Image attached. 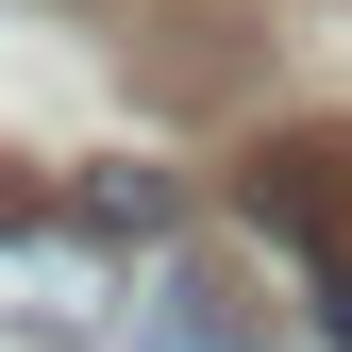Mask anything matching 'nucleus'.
I'll return each mask as SVG.
<instances>
[{
  "mask_svg": "<svg viewBox=\"0 0 352 352\" xmlns=\"http://www.w3.org/2000/svg\"><path fill=\"white\" fill-rule=\"evenodd\" d=\"M118 302H135L118 218H84V201H17V218H0V336L67 352V336H101Z\"/></svg>",
  "mask_w": 352,
  "mask_h": 352,
  "instance_id": "f257e3e1",
  "label": "nucleus"
},
{
  "mask_svg": "<svg viewBox=\"0 0 352 352\" xmlns=\"http://www.w3.org/2000/svg\"><path fill=\"white\" fill-rule=\"evenodd\" d=\"M252 235H285V252H302L319 336L352 352V135H285V151H252Z\"/></svg>",
  "mask_w": 352,
  "mask_h": 352,
  "instance_id": "f03ea898",
  "label": "nucleus"
},
{
  "mask_svg": "<svg viewBox=\"0 0 352 352\" xmlns=\"http://www.w3.org/2000/svg\"><path fill=\"white\" fill-rule=\"evenodd\" d=\"M84 218H118V235H168V218H185V185H168V168H84Z\"/></svg>",
  "mask_w": 352,
  "mask_h": 352,
  "instance_id": "7ed1b4c3",
  "label": "nucleus"
}]
</instances>
